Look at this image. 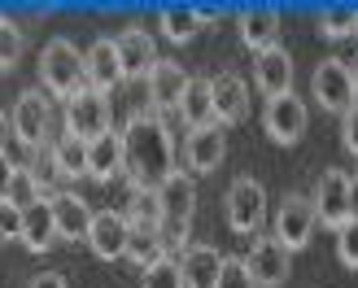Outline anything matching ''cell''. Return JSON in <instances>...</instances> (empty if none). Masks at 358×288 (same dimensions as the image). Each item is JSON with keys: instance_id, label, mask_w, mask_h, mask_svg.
Listing matches in <instances>:
<instances>
[{"instance_id": "22", "label": "cell", "mask_w": 358, "mask_h": 288, "mask_svg": "<svg viewBox=\"0 0 358 288\" xmlns=\"http://www.w3.org/2000/svg\"><path fill=\"white\" fill-rule=\"evenodd\" d=\"M57 240L62 236H57V223H52L48 196H44V201H35L31 210H22V245L31 249V254H48Z\"/></svg>"}, {"instance_id": "34", "label": "cell", "mask_w": 358, "mask_h": 288, "mask_svg": "<svg viewBox=\"0 0 358 288\" xmlns=\"http://www.w3.org/2000/svg\"><path fill=\"white\" fill-rule=\"evenodd\" d=\"M336 258H341L350 271H358V219H350L336 231Z\"/></svg>"}, {"instance_id": "38", "label": "cell", "mask_w": 358, "mask_h": 288, "mask_svg": "<svg viewBox=\"0 0 358 288\" xmlns=\"http://www.w3.org/2000/svg\"><path fill=\"white\" fill-rule=\"evenodd\" d=\"M31 288H66V280H62L57 271H44V275H35V280H31Z\"/></svg>"}, {"instance_id": "36", "label": "cell", "mask_w": 358, "mask_h": 288, "mask_svg": "<svg viewBox=\"0 0 358 288\" xmlns=\"http://www.w3.org/2000/svg\"><path fill=\"white\" fill-rule=\"evenodd\" d=\"M341 144H345V153L358 157V101L341 114Z\"/></svg>"}, {"instance_id": "14", "label": "cell", "mask_w": 358, "mask_h": 288, "mask_svg": "<svg viewBox=\"0 0 358 288\" xmlns=\"http://www.w3.org/2000/svg\"><path fill=\"white\" fill-rule=\"evenodd\" d=\"M223 157H227V131L219 127V122L188 131V140H184V161H188V171H192V175H210V171H219V161H223Z\"/></svg>"}, {"instance_id": "41", "label": "cell", "mask_w": 358, "mask_h": 288, "mask_svg": "<svg viewBox=\"0 0 358 288\" xmlns=\"http://www.w3.org/2000/svg\"><path fill=\"white\" fill-rule=\"evenodd\" d=\"M354 40H358V13H354Z\"/></svg>"}, {"instance_id": "19", "label": "cell", "mask_w": 358, "mask_h": 288, "mask_svg": "<svg viewBox=\"0 0 358 288\" xmlns=\"http://www.w3.org/2000/svg\"><path fill=\"white\" fill-rule=\"evenodd\" d=\"M48 206H52V223H57L62 240H87V231H92V210H87L83 196L48 192Z\"/></svg>"}, {"instance_id": "16", "label": "cell", "mask_w": 358, "mask_h": 288, "mask_svg": "<svg viewBox=\"0 0 358 288\" xmlns=\"http://www.w3.org/2000/svg\"><path fill=\"white\" fill-rule=\"evenodd\" d=\"M149 105H153V114H166V110H179V96L188 92V75H184V66L179 62H166V57H157V66L149 70Z\"/></svg>"}, {"instance_id": "29", "label": "cell", "mask_w": 358, "mask_h": 288, "mask_svg": "<svg viewBox=\"0 0 358 288\" xmlns=\"http://www.w3.org/2000/svg\"><path fill=\"white\" fill-rule=\"evenodd\" d=\"M27 52V35L17 22H9V17H0V70H13L17 62H22Z\"/></svg>"}, {"instance_id": "11", "label": "cell", "mask_w": 358, "mask_h": 288, "mask_svg": "<svg viewBox=\"0 0 358 288\" xmlns=\"http://www.w3.org/2000/svg\"><path fill=\"white\" fill-rule=\"evenodd\" d=\"M245 266H249V275H254L258 288H280L284 280H289L293 254L275 236H258L254 245H249V254H245Z\"/></svg>"}, {"instance_id": "7", "label": "cell", "mask_w": 358, "mask_h": 288, "mask_svg": "<svg viewBox=\"0 0 358 288\" xmlns=\"http://www.w3.org/2000/svg\"><path fill=\"white\" fill-rule=\"evenodd\" d=\"M266 219V192L258 179L241 175L236 184L227 188V227L236 231V236H254Z\"/></svg>"}, {"instance_id": "5", "label": "cell", "mask_w": 358, "mask_h": 288, "mask_svg": "<svg viewBox=\"0 0 358 288\" xmlns=\"http://www.w3.org/2000/svg\"><path fill=\"white\" fill-rule=\"evenodd\" d=\"M310 201H315L319 223L332 227V231H341L354 219V175H345V171H324V175H319V184H315Z\"/></svg>"}, {"instance_id": "25", "label": "cell", "mask_w": 358, "mask_h": 288, "mask_svg": "<svg viewBox=\"0 0 358 288\" xmlns=\"http://www.w3.org/2000/svg\"><path fill=\"white\" fill-rule=\"evenodd\" d=\"M179 118L188 122V131L210 127L214 122V105H210V79H188V92L179 96Z\"/></svg>"}, {"instance_id": "10", "label": "cell", "mask_w": 358, "mask_h": 288, "mask_svg": "<svg viewBox=\"0 0 358 288\" xmlns=\"http://www.w3.org/2000/svg\"><path fill=\"white\" fill-rule=\"evenodd\" d=\"M262 127L275 144H297L306 136V101L297 92H284V96H271L262 110Z\"/></svg>"}, {"instance_id": "12", "label": "cell", "mask_w": 358, "mask_h": 288, "mask_svg": "<svg viewBox=\"0 0 358 288\" xmlns=\"http://www.w3.org/2000/svg\"><path fill=\"white\" fill-rule=\"evenodd\" d=\"M210 105H214V122L219 127H236L249 114V83L241 75H231V70L214 75L210 79Z\"/></svg>"}, {"instance_id": "18", "label": "cell", "mask_w": 358, "mask_h": 288, "mask_svg": "<svg viewBox=\"0 0 358 288\" xmlns=\"http://www.w3.org/2000/svg\"><path fill=\"white\" fill-rule=\"evenodd\" d=\"M83 79H87V87H92V92H105V96H110L114 87L122 83V66H118L114 40H96L92 48L83 52Z\"/></svg>"}, {"instance_id": "21", "label": "cell", "mask_w": 358, "mask_h": 288, "mask_svg": "<svg viewBox=\"0 0 358 288\" xmlns=\"http://www.w3.org/2000/svg\"><path fill=\"white\" fill-rule=\"evenodd\" d=\"M122 175V131H105L101 140L87 144V179L110 184Z\"/></svg>"}, {"instance_id": "9", "label": "cell", "mask_w": 358, "mask_h": 288, "mask_svg": "<svg viewBox=\"0 0 358 288\" xmlns=\"http://www.w3.org/2000/svg\"><path fill=\"white\" fill-rule=\"evenodd\" d=\"M9 122H13V136L22 140L31 153L44 149L48 127H52V101H48V92H22L17 105H13V114H9Z\"/></svg>"}, {"instance_id": "39", "label": "cell", "mask_w": 358, "mask_h": 288, "mask_svg": "<svg viewBox=\"0 0 358 288\" xmlns=\"http://www.w3.org/2000/svg\"><path fill=\"white\" fill-rule=\"evenodd\" d=\"M9 140H13V122H9V114L0 110V153L9 149Z\"/></svg>"}, {"instance_id": "27", "label": "cell", "mask_w": 358, "mask_h": 288, "mask_svg": "<svg viewBox=\"0 0 358 288\" xmlns=\"http://www.w3.org/2000/svg\"><path fill=\"white\" fill-rule=\"evenodd\" d=\"M52 166H57V175H66V179H83L87 175V144L75 140V136H62L52 144Z\"/></svg>"}, {"instance_id": "23", "label": "cell", "mask_w": 358, "mask_h": 288, "mask_svg": "<svg viewBox=\"0 0 358 288\" xmlns=\"http://www.w3.org/2000/svg\"><path fill=\"white\" fill-rule=\"evenodd\" d=\"M219 266L223 254L210 245H192L184 258H179V271H184V288H214L219 284Z\"/></svg>"}, {"instance_id": "13", "label": "cell", "mask_w": 358, "mask_h": 288, "mask_svg": "<svg viewBox=\"0 0 358 288\" xmlns=\"http://www.w3.org/2000/svg\"><path fill=\"white\" fill-rule=\"evenodd\" d=\"M127 236H131L127 214H118V210H101V214H92V231H87V245H92V254H96L101 262H118V258H127Z\"/></svg>"}, {"instance_id": "26", "label": "cell", "mask_w": 358, "mask_h": 288, "mask_svg": "<svg viewBox=\"0 0 358 288\" xmlns=\"http://www.w3.org/2000/svg\"><path fill=\"white\" fill-rule=\"evenodd\" d=\"M127 258H131L136 266H153L157 258H166L162 227H136V223H131V236H127Z\"/></svg>"}, {"instance_id": "4", "label": "cell", "mask_w": 358, "mask_h": 288, "mask_svg": "<svg viewBox=\"0 0 358 288\" xmlns=\"http://www.w3.org/2000/svg\"><path fill=\"white\" fill-rule=\"evenodd\" d=\"M105 131H114L110 96H105V92H92V87H79V92L66 101V136L92 144V140H101Z\"/></svg>"}, {"instance_id": "17", "label": "cell", "mask_w": 358, "mask_h": 288, "mask_svg": "<svg viewBox=\"0 0 358 288\" xmlns=\"http://www.w3.org/2000/svg\"><path fill=\"white\" fill-rule=\"evenodd\" d=\"M254 83H258V92H266V101L293 92V52L280 48V44L258 52L254 57Z\"/></svg>"}, {"instance_id": "33", "label": "cell", "mask_w": 358, "mask_h": 288, "mask_svg": "<svg viewBox=\"0 0 358 288\" xmlns=\"http://www.w3.org/2000/svg\"><path fill=\"white\" fill-rule=\"evenodd\" d=\"M214 288H258V284H254V275H249L245 258H223V266H219V284H214Z\"/></svg>"}, {"instance_id": "37", "label": "cell", "mask_w": 358, "mask_h": 288, "mask_svg": "<svg viewBox=\"0 0 358 288\" xmlns=\"http://www.w3.org/2000/svg\"><path fill=\"white\" fill-rule=\"evenodd\" d=\"M13 175H17L13 157H9V153H0V196H9V184H13Z\"/></svg>"}, {"instance_id": "15", "label": "cell", "mask_w": 358, "mask_h": 288, "mask_svg": "<svg viewBox=\"0 0 358 288\" xmlns=\"http://www.w3.org/2000/svg\"><path fill=\"white\" fill-rule=\"evenodd\" d=\"M118 48V66H122V79H149V70L157 66V48H153V35L145 27H127L114 40Z\"/></svg>"}, {"instance_id": "2", "label": "cell", "mask_w": 358, "mask_h": 288, "mask_svg": "<svg viewBox=\"0 0 358 288\" xmlns=\"http://www.w3.org/2000/svg\"><path fill=\"white\" fill-rule=\"evenodd\" d=\"M157 201H162V240L166 249H184L188 245V227H192V210H196V184L188 171H175L162 188H157Z\"/></svg>"}, {"instance_id": "24", "label": "cell", "mask_w": 358, "mask_h": 288, "mask_svg": "<svg viewBox=\"0 0 358 288\" xmlns=\"http://www.w3.org/2000/svg\"><path fill=\"white\" fill-rule=\"evenodd\" d=\"M157 27H162V35L171 44H188L201 35V9H192V5H166L162 13H157Z\"/></svg>"}, {"instance_id": "20", "label": "cell", "mask_w": 358, "mask_h": 288, "mask_svg": "<svg viewBox=\"0 0 358 288\" xmlns=\"http://www.w3.org/2000/svg\"><path fill=\"white\" fill-rule=\"evenodd\" d=\"M241 40L245 48L254 52H266V48H275L280 44V13L275 9H266V5H254V9H245L241 13Z\"/></svg>"}, {"instance_id": "8", "label": "cell", "mask_w": 358, "mask_h": 288, "mask_svg": "<svg viewBox=\"0 0 358 288\" xmlns=\"http://www.w3.org/2000/svg\"><path fill=\"white\" fill-rule=\"evenodd\" d=\"M310 92H315V101L324 105L328 114H345L350 105L358 101L354 96V70L345 62H336V57L319 62L315 66V79H310Z\"/></svg>"}, {"instance_id": "35", "label": "cell", "mask_w": 358, "mask_h": 288, "mask_svg": "<svg viewBox=\"0 0 358 288\" xmlns=\"http://www.w3.org/2000/svg\"><path fill=\"white\" fill-rule=\"evenodd\" d=\"M0 240H22V210L0 196Z\"/></svg>"}, {"instance_id": "32", "label": "cell", "mask_w": 358, "mask_h": 288, "mask_svg": "<svg viewBox=\"0 0 358 288\" xmlns=\"http://www.w3.org/2000/svg\"><path fill=\"white\" fill-rule=\"evenodd\" d=\"M354 13L358 9H345V5H332L319 13V35L324 40H345V35H354Z\"/></svg>"}, {"instance_id": "40", "label": "cell", "mask_w": 358, "mask_h": 288, "mask_svg": "<svg viewBox=\"0 0 358 288\" xmlns=\"http://www.w3.org/2000/svg\"><path fill=\"white\" fill-rule=\"evenodd\" d=\"M354 70V96H358V66H350Z\"/></svg>"}, {"instance_id": "31", "label": "cell", "mask_w": 358, "mask_h": 288, "mask_svg": "<svg viewBox=\"0 0 358 288\" xmlns=\"http://www.w3.org/2000/svg\"><path fill=\"white\" fill-rule=\"evenodd\" d=\"M5 201H13L17 210H31L35 201H44V188H40V179H35L27 166H17V175H13V184H9V196Z\"/></svg>"}, {"instance_id": "1", "label": "cell", "mask_w": 358, "mask_h": 288, "mask_svg": "<svg viewBox=\"0 0 358 288\" xmlns=\"http://www.w3.org/2000/svg\"><path fill=\"white\" fill-rule=\"evenodd\" d=\"M122 175L131 188H162L175 175V140L162 114H131L122 127Z\"/></svg>"}, {"instance_id": "30", "label": "cell", "mask_w": 358, "mask_h": 288, "mask_svg": "<svg viewBox=\"0 0 358 288\" xmlns=\"http://www.w3.org/2000/svg\"><path fill=\"white\" fill-rule=\"evenodd\" d=\"M140 288H184V271H179V262L166 254V258H157L153 266H145Z\"/></svg>"}, {"instance_id": "6", "label": "cell", "mask_w": 358, "mask_h": 288, "mask_svg": "<svg viewBox=\"0 0 358 288\" xmlns=\"http://www.w3.org/2000/svg\"><path fill=\"white\" fill-rule=\"evenodd\" d=\"M315 227H319V214H315V201L310 196H284L280 210H275V240L289 249V254H297V249H306L310 236H315Z\"/></svg>"}, {"instance_id": "3", "label": "cell", "mask_w": 358, "mask_h": 288, "mask_svg": "<svg viewBox=\"0 0 358 288\" xmlns=\"http://www.w3.org/2000/svg\"><path fill=\"white\" fill-rule=\"evenodd\" d=\"M40 83H44L48 96L70 101L79 87H87V79H83V52L70 40H62V35L48 40L44 52H40Z\"/></svg>"}, {"instance_id": "28", "label": "cell", "mask_w": 358, "mask_h": 288, "mask_svg": "<svg viewBox=\"0 0 358 288\" xmlns=\"http://www.w3.org/2000/svg\"><path fill=\"white\" fill-rule=\"evenodd\" d=\"M127 223H136V227H162V201H157V188H131Z\"/></svg>"}]
</instances>
